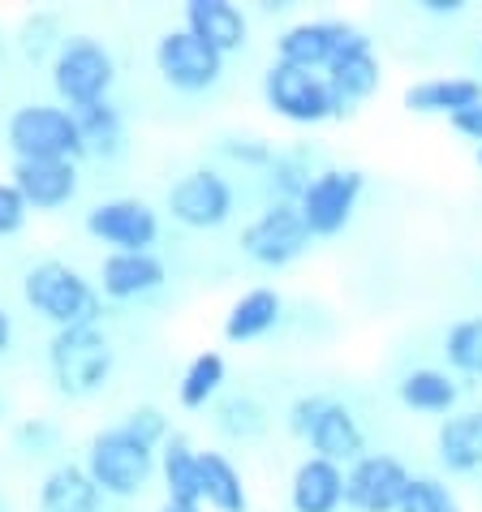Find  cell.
<instances>
[{
  "mask_svg": "<svg viewBox=\"0 0 482 512\" xmlns=\"http://www.w3.org/2000/svg\"><path fill=\"white\" fill-rule=\"evenodd\" d=\"M444 358H448V371L482 379V315H470V319H461V323L448 327Z\"/></svg>",
  "mask_w": 482,
  "mask_h": 512,
  "instance_id": "cell-29",
  "label": "cell"
},
{
  "mask_svg": "<svg viewBox=\"0 0 482 512\" xmlns=\"http://www.w3.org/2000/svg\"><path fill=\"white\" fill-rule=\"evenodd\" d=\"M74 117H78L82 142H87V155H117L125 147V117L112 99L82 108V112H74Z\"/></svg>",
  "mask_w": 482,
  "mask_h": 512,
  "instance_id": "cell-28",
  "label": "cell"
},
{
  "mask_svg": "<svg viewBox=\"0 0 482 512\" xmlns=\"http://www.w3.org/2000/svg\"><path fill=\"white\" fill-rule=\"evenodd\" d=\"M353 31H358V26H349V22H340V18L293 22L289 31H280V39H276V61L323 74V69L336 61V52L345 48V39H349Z\"/></svg>",
  "mask_w": 482,
  "mask_h": 512,
  "instance_id": "cell-15",
  "label": "cell"
},
{
  "mask_svg": "<svg viewBox=\"0 0 482 512\" xmlns=\"http://www.w3.org/2000/svg\"><path fill=\"white\" fill-rule=\"evenodd\" d=\"M82 465H87V474L95 478V487L104 491V500H138V495L147 491L151 474L160 469V452L117 422V426H108V431L91 435Z\"/></svg>",
  "mask_w": 482,
  "mask_h": 512,
  "instance_id": "cell-4",
  "label": "cell"
},
{
  "mask_svg": "<svg viewBox=\"0 0 482 512\" xmlns=\"http://www.w3.org/2000/svg\"><path fill=\"white\" fill-rule=\"evenodd\" d=\"M224 379H229V362H224V353H216V349L194 353L190 366L181 371V383H177V405L181 409H207L220 396Z\"/></svg>",
  "mask_w": 482,
  "mask_h": 512,
  "instance_id": "cell-26",
  "label": "cell"
},
{
  "mask_svg": "<svg viewBox=\"0 0 482 512\" xmlns=\"http://www.w3.org/2000/svg\"><path fill=\"white\" fill-rule=\"evenodd\" d=\"M155 69L173 91L203 95L224 78V56L198 35H190L186 26H173L155 39Z\"/></svg>",
  "mask_w": 482,
  "mask_h": 512,
  "instance_id": "cell-10",
  "label": "cell"
},
{
  "mask_svg": "<svg viewBox=\"0 0 482 512\" xmlns=\"http://www.w3.org/2000/svg\"><path fill=\"white\" fill-rule=\"evenodd\" d=\"M198 504L211 512H250L241 469L216 448H198Z\"/></svg>",
  "mask_w": 482,
  "mask_h": 512,
  "instance_id": "cell-21",
  "label": "cell"
},
{
  "mask_svg": "<svg viewBox=\"0 0 482 512\" xmlns=\"http://www.w3.org/2000/svg\"><path fill=\"white\" fill-rule=\"evenodd\" d=\"M220 151L229 155V160L246 164V168H267L276 160V147L263 142V138H229V142H220Z\"/></svg>",
  "mask_w": 482,
  "mask_h": 512,
  "instance_id": "cell-35",
  "label": "cell"
},
{
  "mask_svg": "<svg viewBox=\"0 0 482 512\" xmlns=\"http://www.w3.org/2000/svg\"><path fill=\"white\" fill-rule=\"evenodd\" d=\"M396 396H401L405 409L414 414H452L461 401V383L452 379V371H439V366H418V371L401 375L396 383Z\"/></svg>",
  "mask_w": 482,
  "mask_h": 512,
  "instance_id": "cell-25",
  "label": "cell"
},
{
  "mask_svg": "<svg viewBox=\"0 0 482 512\" xmlns=\"http://www.w3.org/2000/svg\"><path fill=\"white\" fill-rule=\"evenodd\" d=\"M9 349H13V315L0 306V358H5Z\"/></svg>",
  "mask_w": 482,
  "mask_h": 512,
  "instance_id": "cell-40",
  "label": "cell"
},
{
  "mask_svg": "<svg viewBox=\"0 0 482 512\" xmlns=\"http://www.w3.org/2000/svg\"><path fill=\"white\" fill-rule=\"evenodd\" d=\"M280 315H285V297H280L276 289H263V284L259 289H246L229 306V315H224V340H229V345L263 340L280 323Z\"/></svg>",
  "mask_w": 482,
  "mask_h": 512,
  "instance_id": "cell-24",
  "label": "cell"
},
{
  "mask_svg": "<svg viewBox=\"0 0 482 512\" xmlns=\"http://www.w3.org/2000/svg\"><path fill=\"white\" fill-rule=\"evenodd\" d=\"M435 452H439V465H444L448 474H478L482 469V409L448 414L439 422Z\"/></svg>",
  "mask_w": 482,
  "mask_h": 512,
  "instance_id": "cell-22",
  "label": "cell"
},
{
  "mask_svg": "<svg viewBox=\"0 0 482 512\" xmlns=\"http://www.w3.org/2000/svg\"><path fill=\"white\" fill-rule=\"evenodd\" d=\"M482 104V78H427L405 91V108L422 112V117H457V112Z\"/></svg>",
  "mask_w": 482,
  "mask_h": 512,
  "instance_id": "cell-23",
  "label": "cell"
},
{
  "mask_svg": "<svg viewBox=\"0 0 482 512\" xmlns=\"http://www.w3.org/2000/svg\"><path fill=\"white\" fill-rule=\"evenodd\" d=\"M0 512H13V504L5 500V495H0Z\"/></svg>",
  "mask_w": 482,
  "mask_h": 512,
  "instance_id": "cell-42",
  "label": "cell"
},
{
  "mask_svg": "<svg viewBox=\"0 0 482 512\" xmlns=\"http://www.w3.org/2000/svg\"><path fill=\"white\" fill-rule=\"evenodd\" d=\"M125 431L130 435H138L143 444H151L155 452H160L164 444H168V435H173V426H168V414L160 405H134L130 414H125Z\"/></svg>",
  "mask_w": 482,
  "mask_h": 512,
  "instance_id": "cell-33",
  "label": "cell"
},
{
  "mask_svg": "<svg viewBox=\"0 0 482 512\" xmlns=\"http://www.w3.org/2000/svg\"><path fill=\"white\" fill-rule=\"evenodd\" d=\"M160 478L173 504H198V448L186 435H168L160 448Z\"/></svg>",
  "mask_w": 482,
  "mask_h": 512,
  "instance_id": "cell-27",
  "label": "cell"
},
{
  "mask_svg": "<svg viewBox=\"0 0 482 512\" xmlns=\"http://www.w3.org/2000/svg\"><path fill=\"white\" fill-rule=\"evenodd\" d=\"M396 512H461V504H457V495L448 491V482L418 474V478H409Z\"/></svg>",
  "mask_w": 482,
  "mask_h": 512,
  "instance_id": "cell-32",
  "label": "cell"
},
{
  "mask_svg": "<svg viewBox=\"0 0 482 512\" xmlns=\"http://www.w3.org/2000/svg\"><path fill=\"white\" fill-rule=\"evenodd\" d=\"M263 99L267 108L276 112L280 121L289 125H323L345 117L336 104V95L328 87V78L315 74V69H297L285 61H272L263 74Z\"/></svg>",
  "mask_w": 482,
  "mask_h": 512,
  "instance_id": "cell-6",
  "label": "cell"
},
{
  "mask_svg": "<svg viewBox=\"0 0 482 512\" xmlns=\"http://www.w3.org/2000/svg\"><path fill=\"white\" fill-rule=\"evenodd\" d=\"M233 207H237V190L216 168H190L164 194V211L181 229H194V233L224 229L233 220Z\"/></svg>",
  "mask_w": 482,
  "mask_h": 512,
  "instance_id": "cell-7",
  "label": "cell"
},
{
  "mask_svg": "<svg viewBox=\"0 0 482 512\" xmlns=\"http://www.w3.org/2000/svg\"><path fill=\"white\" fill-rule=\"evenodd\" d=\"M478 168H482V147H478Z\"/></svg>",
  "mask_w": 482,
  "mask_h": 512,
  "instance_id": "cell-44",
  "label": "cell"
},
{
  "mask_svg": "<svg viewBox=\"0 0 482 512\" xmlns=\"http://www.w3.org/2000/svg\"><path fill=\"white\" fill-rule=\"evenodd\" d=\"M306 444L315 448L310 457H323V461H332L340 469L366 457V431H362L358 414H353L345 401L323 405V414H319V422H315V431H310Z\"/></svg>",
  "mask_w": 482,
  "mask_h": 512,
  "instance_id": "cell-18",
  "label": "cell"
},
{
  "mask_svg": "<svg viewBox=\"0 0 482 512\" xmlns=\"http://www.w3.org/2000/svg\"><path fill=\"white\" fill-rule=\"evenodd\" d=\"M181 26L203 39V44L216 48L224 61L246 48V39H250V18L241 5H233V0H186Z\"/></svg>",
  "mask_w": 482,
  "mask_h": 512,
  "instance_id": "cell-17",
  "label": "cell"
},
{
  "mask_svg": "<svg viewBox=\"0 0 482 512\" xmlns=\"http://www.w3.org/2000/svg\"><path fill=\"white\" fill-rule=\"evenodd\" d=\"M48 371L56 392L69 401H87L104 392V383L117 371V345L99 323L91 327H65L48 340Z\"/></svg>",
  "mask_w": 482,
  "mask_h": 512,
  "instance_id": "cell-2",
  "label": "cell"
},
{
  "mask_svg": "<svg viewBox=\"0 0 482 512\" xmlns=\"http://www.w3.org/2000/svg\"><path fill=\"white\" fill-rule=\"evenodd\" d=\"M323 78H328L340 112H349L353 104H362V99H371L379 87H384V65H379L371 39L362 31H353L345 39V48L336 52V61L323 69Z\"/></svg>",
  "mask_w": 482,
  "mask_h": 512,
  "instance_id": "cell-14",
  "label": "cell"
},
{
  "mask_svg": "<svg viewBox=\"0 0 482 512\" xmlns=\"http://www.w3.org/2000/svg\"><path fill=\"white\" fill-rule=\"evenodd\" d=\"M5 142L13 160H82L87 142H82L78 117L61 104H18L5 121Z\"/></svg>",
  "mask_w": 482,
  "mask_h": 512,
  "instance_id": "cell-5",
  "label": "cell"
},
{
  "mask_svg": "<svg viewBox=\"0 0 482 512\" xmlns=\"http://www.w3.org/2000/svg\"><path fill=\"white\" fill-rule=\"evenodd\" d=\"M478 69H482V44H478Z\"/></svg>",
  "mask_w": 482,
  "mask_h": 512,
  "instance_id": "cell-43",
  "label": "cell"
},
{
  "mask_svg": "<svg viewBox=\"0 0 482 512\" xmlns=\"http://www.w3.org/2000/svg\"><path fill=\"white\" fill-rule=\"evenodd\" d=\"M22 302L44 323H52L56 332H65V327H91L104 319V297H99L95 280H87L65 259H44V263L26 267Z\"/></svg>",
  "mask_w": 482,
  "mask_h": 512,
  "instance_id": "cell-1",
  "label": "cell"
},
{
  "mask_svg": "<svg viewBox=\"0 0 482 512\" xmlns=\"http://www.w3.org/2000/svg\"><path fill=\"white\" fill-rule=\"evenodd\" d=\"M9 181L18 186L31 211H61L78 198V164L74 160H13Z\"/></svg>",
  "mask_w": 482,
  "mask_h": 512,
  "instance_id": "cell-16",
  "label": "cell"
},
{
  "mask_svg": "<svg viewBox=\"0 0 482 512\" xmlns=\"http://www.w3.org/2000/svg\"><path fill=\"white\" fill-rule=\"evenodd\" d=\"M267 186L280 194V203H297L302 190L310 186V164L302 151H276V160L267 164Z\"/></svg>",
  "mask_w": 482,
  "mask_h": 512,
  "instance_id": "cell-31",
  "label": "cell"
},
{
  "mask_svg": "<svg viewBox=\"0 0 482 512\" xmlns=\"http://www.w3.org/2000/svg\"><path fill=\"white\" fill-rule=\"evenodd\" d=\"M87 233L99 241V246L138 254V250H155L160 241V211H155L147 198L121 194V198H104L87 211Z\"/></svg>",
  "mask_w": 482,
  "mask_h": 512,
  "instance_id": "cell-11",
  "label": "cell"
},
{
  "mask_svg": "<svg viewBox=\"0 0 482 512\" xmlns=\"http://www.w3.org/2000/svg\"><path fill=\"white\" fill-rule=\"evenodd\" d=\"M267 422H272V414H267V405L259 401V396H229V401H220L216 409V426L224 435L233 439H254L267 431Z\"/></svg>",
  "mask_w": 482,
  "mask_h": 512,
  "instance_id": "cell-30",
  "label": "cell"
},
{
  "mask_svg": "<svg viewBox=\"0 0 482 512\" xmlns=\"http://www.w3.org/2000/svg\"><path fill=\"white\" fill-rule=\"evenodd\" d=\"M18 444H31L35 452H44L48 444H56V426H48V422H22L18 426Z\"/></svg>",
  "mask_w": 482,
  "mask_h": 512,
  "instance_id": "cell-37",
  "label": "cell"
},
{
  "mask_svg": "<svg viewBox=\"0 0 482 512\" xmlns=\"http://www.w3.org/2000/svg\"><path fill=\"white\" fill-rule=\"evenodd\" d=\"M310 229H306V220H302V211H297V203H276L259 211L246 229H241V254H246L250 263H259V267H289L297 263L302 254L310 250Z\"/></svg>",
  "mask_w": 482,
  "mask_h": 512,
  "instance_id": "cell-9",
  "label": "cell"
},
{
  "mask_svg": "<svg viewBox=\"0 0 482 512\" xmlns=\"http://www.w3.org/2000/svg\"><path fill=\"white\" fill-rule=\"evenodd\" d=\"M160 512H203V504H173V500H164Z\"/></svg>",
  "mask_w": 482,
  "mask_h": 512,
  "instance_id": "cell-41",
  "label": "cell"
},
{
  "mask_svg": "<svg viewBox=\"0 0 482 512\" xmlns=\"http://www.w3.org/2000/svg\"><path fill=\"white\" fill-rule=\"evenodd\" d=\"M39 512H104V491L82 461H61L39 478Z\"/></svg>",
  "mask_w": 482,
  "mask_h": 512,
  "instance_id": "cell-19",
  "label": "cell"
},
{
  "mask_svg": "<svg viewBox=\"0 0 482 512\" xmlns=\"http://www.w3.org/2000/svg\"><path fill=\"white\" fill-rule=\"evenodd\" d=\"M448 125H452V130H457L461 138H470V142H478V147H482V104L457 112V117H448Z\"/></svg>",
  "mask_w": 482,
  "mask_h": 512,
  "instance_id": "cell-38",
  "label": "cell"
},
{
  "mask_svg": "<svg viewBox=\"0 0 482 512\" xmlns=\"http://www.w3.org/2000/svg\"><path fill=\"white\" fill-rule=\"evenodd\" d=\"M48 78H52L56 104L69 112H82L91 104L112 99V87H117V56L95 35H82V31L65 35L56 56L48 61Z\"/></svg>",
  "mask_w": 482,
  "mask_h": 512,
  "instance_id": "cell-3",
  "label": "cell"
},
{
  "mask_svg": "<svg viewBox=\"0 0 482 512\" xmlns=\"http://www.w3.org/2000/svg\"><path fill=\"white\" fill-rule=\"evenodd\" d=\"M465 5L470 0H418V9L431 13V18H457V13H465Z\"/></svg>",
  "mask_w": 482,
  "mask_h": 512,
  "instance_id": "cell-39",
  "label": "cell"
},
{
  "mask_svg": "<svg viewBox=\"0 0 482 512\" xmlns=\"http://www.w3.org/2000/svg\"><path fill=\"white\" fill-rule=\"evenodd\" d=\"M366 190V173L362 168H319L310 177V186L297 198V211H302L310 237H336L349 229L353 211H358V198Z\"/></svg>",
  "mask_w": 482,
  "mask_h": 512,
  "instance_id": "cell-8",
  "label": "cell"
},
{
  "mask_svg": "<svg viewBox=\"0 0 482 512\" xmlns=\"http://www.w3.org/2000/svg\"><path fill=\"white\" fill-rule=\"evenodd\" d=\"M323 405H328V396H297V401L289 405V414H285L289 435L310 439V431H315V422L323 414Z\"/></svg>",
  "mask_w": 482,
  "mask_h": 512,
  "instance_id": "cell-36",
  "label": "cell"
},
{
  "mask_svg": "<svg viewBox=\"0 0 482 512\" xmlns=\"http://www.w3.org/2000/svg\"><path fill=\"white\" fill-rule=\"evenodd\" d=\"M26 220H31L26 198L18 194V186L9 177H0V237H18L26 229Z\"/></svg>",
  "mask_w": 482,
  "mask_h": 512,
  "instance_id": "cell-34",
  "label": "cell"
},
{
  "mask_svg": "<svg viewBox=\"0 0 482 512\" xmlns=\"http://www.w3.org/2000/svg\"><path fill=\"white\" fill-rule=\"evenodd\" d=\"M409 469L388 452H366L345 469V508L353 512H396L409 487Z\"/></svg>",
  "mask_w": 482,
  "mask_h": 512,
  "instance_id": "cell-12",
  "label": "cell"
},
{
  "mask_svg": "<svg viewBox=\"0 0 482 512\" xmlns=\"http://www.w3.org/2000/svg\"><path fill=\"white\" fill-rule=\"evenodd\" d=\"M0 409H5V401H0Z\"/></svg>",
  "mask_w": 482,
  "mask_h": 512,
  "instance_id": "cell-45",
  "label": "cell"
},
{
  "mask_svg": "<svg viewBox=\"0 0 482 512\" xmlns=\"http://www.w3.org/2000/svg\"><path fill=\"white\" fill-rule=\"evenodd\" d=\"M289 508L293 512H340L345 508V469L306 457L289 478Z\"/></svg>",
  "mask_w": 482,
  "mask_h": 512,
  "instance_id": "cell-20",
  "label": "cell"
},
{
  "mask_svg": "<svg viewBox=\"0 0 482 512\" xmlns=\"http://www.w3.org/2000/svg\"><path fill=\"white\" fill-rule=\"evenodd\" d=\"M168 284V267L155 250H138V254H125V250H112L99 259V272H95V289L104 302H138V297H151Z\"/></svg>",
  "mask_w": 482,
  "mask_h": 512,
  "instance_id": "cell-13",
  "label": "cell"
}]
</instances>
